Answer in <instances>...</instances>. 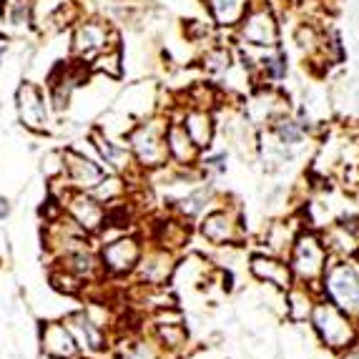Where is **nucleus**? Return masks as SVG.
I'll use <instances>...</instances> for the list:
<instances>
[{
  "label": "nucleus",
  "instance_id": "1",
  "mask_svg": "<svg viewBox=\"0 0 359 359\" xmlns=\"http://www.w3.org/2000/svg\"><path fill=\"white\" fill-rule=\"evenodd\" d=\"M329 262L332 257L327 246H324L322 236L316 231H309V229H301L297 239H294L289 254H286V264L292 269L294 284H304L309 289L319 286Z\"/></svg>",
  "mask_w": 359,
  "mask_h": 359
},
{
  "label": "nucleus",
  "instance_id": "2",
  "mask_svg": "<svg viewBox=\"0 0 359 359\" xmlns=\"http://www.w3.org/2000/svg\"><path fill=\"white\" fill-rule=\"evenodd\" d=\"M309 322H312V329L319 337V342L332 352H345V349L357 345L359 327L354 322V316L334 307L332 301L316 299L314 307H312V314H309Z\"/></svg>",
  "mask_w": 359,
  "mask_h": 359
},
{
  "label": "nucleus",
  "instance_id": "3",
  "mask_svg": "<svg viewBox=\"0 0 359 359\" xmlns=\"http://www.w3.org/2000/svg\"><path fill=\"white\" fill-rule=\"evenodd\" d=\"M166 124L146 118L141 124H133L126 133V148L131 151V159L139 171H161L169 166V151L163 141Z\"/></svg>",
  "mask_w": 359,
  "mask_h": 359
},
{
  "label": "nucleus",
  "instance_id": "4",
  "mask_svg": "<svg viewBox=\"0 0 359 359\" xmlns=\"http://www.w3.org/2000/svg\"><path fill=\"white\" fill-rule=\"evenodd\" d=\"M58 181H60V176H58ZM51 196L58 198L60 206H63V213L89 236H98L103 229H106L108 209H106L93 194H89V191H73L63 183V189L51 186Z\"/></svg>",
  "mask_w": 359,
  "mask_h": 359
},
{
  "label": "nucleus",
  "instance_id": "5",
  "mask_svg": "<svg viewBox=\"0 0 359 359\" xmlns=\"http://www.w3.org/2000/svg\"><path fill=\"white\" fill-rule=\"evenodd\" d=\"M319 289H322L324 299L332 301L334 307H339L354 319L359 316V271L347 259L327 264Z\"/></svg>",
  "mask_w": 359,
  "mask_h": 359
},
{
  "label": "nucleus",
  "instance_id": "6",
  "mask_svg": "<svg viewBox=\"0 0 359 359\" xmlns=\"http://www.w3.org/2000/svg\"><path fill=\"white\" fill-rule=\"evenodd\" d=\"M143 254V242L136 234H116L111 239H103L98 249V262H101L103 279H128L133 277L136 264Z\"/></svg>",
  "mask_w": 359,
  "mask_h": 359
},
{
  "label": "nucleus",
  "instance_id": "7",
  "mask_svg": "<svg viewBox=\"0 0 359 359\" xmlns=\"http://www.w3.org/2000/svg\"><path fill=\"white\" fill-rule=\"evenodd\" d=\"M198 234L213 246H236L244 242L242 213L236 206H219L198 219Z\"/></svg>",
  "mask_w": 359,
  "mask_h": 359
},
{
  "label": "nucleus",
  "instance_id": "8",
  "mask_svg": "<svg viewBox=\"0 0 359 359\" xmlns=\"http://www.w3.org/2000/svg\"><path fill=\"white\" fill-rule=\"evenodd\" d=\"M15 111H18V121L25 131L30 133H48L53 124V108L48 95L43 93L40 86L36 83H21V89L15 93Z\"/></svg>",
  "mask_w": 359,
  "mask_h": 359
},
{
  "label": "nucleus",
  "instance_id": "9",
  "mask_svg": "<svg viewBox=\"0 0 359 359\" xmlns=\"http://www.w3.org/2000/svg\"><path fill=\"white\" fill-rule=\"evenodd\" d=\"M106 174H108V171L98 163L93 151L86 154V151H81V148H76V146L63 148V171H60V181L66 183L68 189L93 191Z\"/></svg>",
  "mask_w": 359,
  "mask_h": 359
},
{
  "label": "nucleus",
  "instance_id": "10",
  "mask_svg": "<svg viewBox=\"0 0 359 359\" xmlns=\"http://www.w3.org/2000/svg\"><path fill=\"white\" fill-rule=\"evenodd\" d=\"M176 251L166 249V246H159V244H143V254H141L136 271H133V279L136 284L141 286H166L174 279V271H176Z\"/></svg>",
  "mask_w": 359,
  "mask_h": 359
},
{
  "label": "nucleus",
  "instance_id": "11",
  "mask_svg": "<svg viewBox=\"0 0 359 359\" xmlns=\"http://www.w3.org/2000/svg\"><path fill=\"white\" fill-rule=\"evenodd\" d=\"M113 45H118V36L103 21H81L71 38V51L81 63H91L95 56H101Z\"/></svg>",
  "mask_w": 359,
  "mask_h": 359
},
{
  "label": "nucleus",
  "instance_id": "12",
  "mask_svg": "<svg viewBox=\"0 0 359 359\" xmlns=\"http://www.w3.org/2000/svg\"><path fill=\"white\" fill-rule=\"evenodd\" d=\"M63 324L68 332L73 334L76 345L81 349V354H103L111 349V337L108 329L95 322L89 309H73L63 316Z\"/></svg>",
  "mask_w": 359,
  "mask_h": 359
},
{
  "label": "nucleus",
  "instance_id": "13",
  "mask_svg": "<svg viewBox=\"0 0 359 359\" xmlns=\"http://www.w3.org/2000/svg\"><path fill=\"white\" fill-rule=\"evenodd\" d=\"M43 246L53 259H58L63 254L91 246V236L76 227L66 213H60L58 219H51L43 224Z\"/></svg>",
  "mask_w": 359,
  "mask_h": 359
},
{
  "label": "nucleus",
  "instance_id": "14",
  "mask_svg": "<svg viewBox=\"0 0 359 359\" xmlns=\"http://www.w3.org/2000/svg\"><path fill=\"white\" fill-rule=\"evenodd\" d=\"M89 143L93 148V156L98 159V163L106 171H111V174H121V176L128 178L131 171H139L131 159V151L126 148V143H121V141L108 136V133H103L98 126L91 128Z\"/></svg>",
  "mask_w": 359,
  "mask_h": 359
},
{
  "label": "nucleus",
  "instance_id": "15",
  "mask_svg": "<svg viewBox=\"0 0 359 359\" xmlns=\"http://www.w3.org/2000/svg\"><path fill=\"white\" fill-rule=\"evenodd\" d=\"M38 347L48 359H78L81 354L63 319H48L38 327Z\"/></svg>",
  "mask_w": 359,
  "mask_h": 359
},
{
  "label": "nucleus",
  "instance_id": "16",
  "mask_svg": "<svg viewBox=\"0 0 359 359\" xmlns=\"http://www.w3.org/2000/svg\"><path fill=\"white\" fill-rule=\"evenodd\" d=\"M73 0H36L30 5V23L38 30H58L76 21Z\"/></svg>",
  "mask_w": 359,
  "mask_h": 359
},
{
  "label": "nucleus",
  "instance_id": "17",
  "mask_svg": "<svg viewBox=\"0 0 359 359\" xmlns=\"http://www.w3.org/2000/svg\"><path fill=\"white\" fill-rule=\"evenodd\" d=\"M163 141H166V151H169V163H176L178 169H194L198 159H201V151L194 146V141L189 139V133L183 131L178 118L166 121Z\"/></svg>",
  "mask_w": 359,
  "mask_h": 359
},
{
  "label": "nucleus",
  "instance_id": "18",
  "mask_svg": "<svg viewBox=\"0 0 359 359\" xmlns=\"http://www.w3.org/2000/svg\"><path fill=\"white\" fill-rule=\"evenodd\" d=\"M242 38L249 45H257V48H277L279 28L266 8H257V10H251V13L244 15Z\"/></svg>",
  "mask_w": 359,
  "mask_h": 359
},
{
  "label": "nucleus",
  "instance_id": "19",
  "mask_svg": "<svg viewBox=\"0 0 359 359\" xmlns=\"http://www.w3.org/2000/svg\"><path fill=\"white\" fill-rule=\"evenodd\" d=\"M249 271L254 279L277 286L279 292H289L294 286V277L289 264L281 257H274V254H254L249 259Z\"/></svg>",
  "mask_w": 359,
  "mask_h": 359
},
{
  "label": "nucleus",
  "instance_id": "20",
  "mask_svg": "<svg viewBox=\"0 0 359 359\" xmlns=\"http://www.w3.org/2000/svg\"><path fill=\"white\" fill-rule=\"evenodd\" d=\"M53 264L63 266L66 271H71L76 279H81L83 284H98L103 281V271H101V262H98V251H93L91 246L78 251H71V254H63V257L53 259Z\"/></svg>",
  "mask_w": 359,
  "mask_h": 359
},
{
  "label": "nucleus",
  "instance_id": "21",
  "mask_svg": "<svg viewBox=\"0 0 359 359\" xmlns=\"http://www.w3.org/2000/svg\"><path fill=\"white\" fill-rule=\"evenodd\" d=\"M178 121H181L183 131L189 133V139L194 141V146H196L201 154H204L206 148H211L213 136H216V121H213L211 111L186 108Z\"/></svg>",
  "mask_w": 359,
  "mask_h": 359
},
{
  "label": "nucleus",
  "instance_id": "22",
  "mask_svg": "<svg viewBox=\"0 0 359 359\" xmlns=\"http://www.w3.org/2000/svg\"><path fill=\"white\" fill-rule=\"evenodd\" d=\"M213 201V183L211 181H201V186L196 189L186 191L181 198L174 201L171 211L174 216H178L181 221H194V219H201L206 211H209V204Z\"/></svg>",
  "mask_w": 359,
  "mask_h": 359
},
{
  "label": "nucleus",
  "instance_id": "23",
  "mask_svg": "<svg viewBox=\"0 0 359 359\" xmlns=\"http://www.w3.org/2000/svg\"><path fill=\"white\" fill-rule=\"evenodd\" d=\"M113 359H161L154 337H126L113 347Z\"/></svg>",
  "mask_w": 359,
  "mask_h": 359
},
{
  "label": "nucleus",
  "instance_id": "24",
  "mask_svg": "<svg viewBox=\"0 0 359 359\" xmlns=\"http://www.w3.org/2000/svg\"><path fill=\"white\" fill-rule=\"evenodd\" d=\"M189 234H191V227L186 221H181L178 216L174 219H166L161 224H156V236L151 239L154 244L159 246H166L171 251H178L183 244L189 242Z\"/></svg>",
  "mask_w": 359,
  "mask_h": 359
},
{
  "label": "nucleus",
  "instance_id": "25",
  "mask_svg": "<svg viewBox=\"0 0 359 359\" xmlns=\"http://www.w3.org/2000/svg\"><path fill=\"white\" fill-rule=\"evenodd\" d=\"M154 339L163 352H178L189 342V332L183 327V319H171V322L154 324Z\"/></svg>",
  "mask_w": 359,
  "mask_h": 359
},
{
  "label": "nucleus",
  "instance_id": "26",
  "mask_svg": "<svg viewBox=\"0 0 359 359\" xmlns=\"http://www.w3.org/2000/svg\"><path fill=\"white\" fill-rule=\"evenodd\" d=\"M314 289H309L304 284H294L286 294V316L292 322H304L312 314V307H314Z\"/></svg>",
  "mask_w": 359,
  "mask_h": 359
},
{
  "label": "nucleus",
  "instance_id": "27",
  "mask_svg": "<svg viewBox=\"0 0 359 359\" xmlns=\"http://www.w3.org/2000/svg\"><path fill=\"white\" fill-rule=\"evenodd\" d=\"M292 224L294 221H274V224L266 227L264 242H266V249H269L274 257H279V254H289V249H292L294 239L299 234V231H294L292 229Z\"/></svg>",
  "mask_w": 359,
  "mask_h": 359
},
{
  "label": "nucleus",
  "instance_id": "28",
  "mask_svg": "<svg viewBox=\"0 0 359 359\" xmlns=\"http://www.w3.org/2000/svg\"><path fill=\"white\" fill-rule=\"evenodd\" d=\"M209 10L219 25H239L249 13V0H209Z\"/></svg>",
  "mask_w": 359,
  "mask_h": 359
},
{
  "label": "nucleus",
  "instance_id": "29",
  "mask_svg": "<svg viewBox=\"0 0 359 359\" xmlns=\"http://www.w3.org/2000/svg\"><path fill=\"white\" fill-rule=\"evenodd\" d=\"M89 194H93L103 206L118 204V201H124L126 194H128V178L121 176V174H111L108 171V174L101 178V183H98L93 191H89Z\"/></svg>",
  "mask_w": 359,
  "mask_h": 359
},
{
  "label": "nucleus",
  "instance_id": "30",
  "mask_svg": "<svg viewBox=\"0 0 359 359\" xmlns=\"http://www.w3.org/2000/svg\"><path fill=\"white\" fill-rule=\"evenodd\" d=\"M48 284H51V289H56L58 294H66V297H83V292H86V284L81 279H76L71 271H66L58 264H51Z\"/></svg>",
  "mask_w": 359,
  "mask_h": 359
},
{
  "label": "nucleus",
  "instance_id": "31",
  "mask_svg": "<svg viewBox=\"0 0 359 359\" xmlns=\"http://www.w3.org/2000/svg\"><path fill=\"white\" fill-rule=\"evenodd\" d=\"M271 136L279 141V143H284V146H299L304 136H307V126L299 124V121H292V118H279L271 124Z\"/></svg>",
  "mask_w": 359,
  "mask_h": 359
},
{
  "label": "nucleus",
  "instance_id": "32",
  "mask_svg": "<svg viewBox=\"0 0 359 359\" xmlns=\"http://www.w3.org/2000/svg\"><path fill=\"white\" fill-rule=\"evenodd\" d=\"M91 71L108 76V78H118V76L124 73V58H121V48H118V45H113V48H108V51H103L101 56H95V58L91 60Z\"/></svg>",
  "mask_w": 359,
  "mask_h": 359
},
{
  "label": "nucleus",
  "instance_id": "33",
  "mask_svg": "<svg viewBox=\"0 0 359 359\" xmlns=\"http://www.w3.org/2000/svg\"><path fill=\"white\" fill-rule=\"evenodd\" d=\"M204 68L213 76L227 73L229 68H231V53H229L227 48H211V51L204 56Z\"/></svg>",
  "mask_w": 359,
  "mask_h": 359
},
{
  "label": "nucleus",
  "instance_id": "34",
  "mask_svg": "<svg viewBox=\"0 0 359 359\" xmlns=\"http://www.w3.org/2000/svg\"><path fill=\"white\" fill-rule=\"evenodd\" d=\"M196 166L204 171L206 176H221V174H227V154L201 156Z\"/></svg>",
  "mask_w": 359,
  "mask_h": 359
},
{
  "label": "nucleus",
  "instance_id": "35",
  "mask_svg": "<svg viewBox=\"0 0 359 359\" xmlns=\"http://www.w3.org/2000/svg\"><path fill=\"white\" fill-rule=\"evenodd\" d=\"M262 68H264V73L269 76L271 81H281L286 76V56L279 53L274 58H264L262 60Z\"/></svg>",
  "mask_w": 359,
  "mask_h": 359
},
{
  "label": "nucleus",
  "instance_id": "36",
  "mask_svg": "<svg viewBox=\"0 0 359 359\" xmlns=\"http://www.w3.org/2000/svg\"><path fill=\"white\" fill-rule=\"evenodd\" d=\"M30 21V5H25L23 0H18L13 8H10V23L13 25H23V23Z\"/></svg>",
  "mask_w": 359,
  "mask_h": 359
},
{
  "label": "nucleus",
  "instance_id": "37",
  "mask_svg": "<svg viewBox=\"0 0 359 359\" xmlns=\"http://www.w3.org/2000/svg\"><path fill=\"white\" fill-rule=\"evenodd\" d=\"M10 213H13V204H10V198L0 196V221L10 219Z\"/></svg>",
  "mask_w": 359,
  "mask_h": 359
},
{
  "label": "nucleus",
  "instance_id": "38",
  "mask_svg": "<svg viewBox=\"0 0 359 359\" xmlns=\"http://www.w3.org/2000/svg\"><path fill=\"white\" fill-rule=\"evenodd\" d=\"M342 359H359V347L354 345V347H349V349H345V352H342Z\"/></svg>",
  "mask_w": 359,
  "mask_h": 359
},
{
  "label": "nucleus",
  "instance_id": "39",
  "mask_svg": "<svg viewBox=\"0 0 359 359\" xmlns=\"http://www.w3.org/2000/svg\"><path fill=\"white\" fill-rule=\"evenodd\" d=\"M5 10H8V8H5V0H0V21L5 18Z\"/></svg>",
  "mask_w": 359,
  "mask_h": 359
},
{
  "label": "nucleus",
  "instance_id": "40",
  "mask_svg": "<svg viewBox=\"0 0 359 359\" xmlns=\"http://www.w3.org/2000/svg\"><path fill=\"white\" fill-rule=\"evenodd\" d=\"M3 58H5V48H0V66H3Z\"/></svg>",
  "mask_w": 359,
  "mask_h": 359
}]
</instances>
